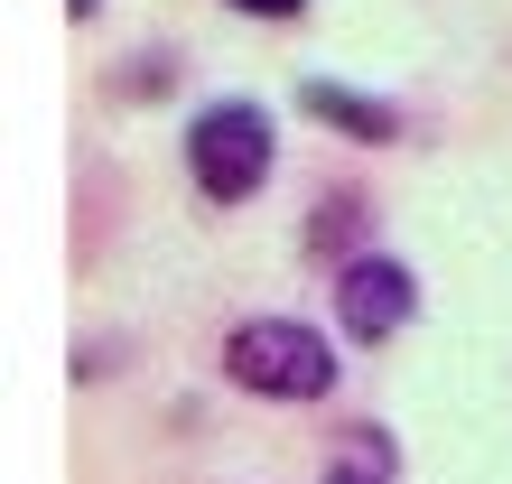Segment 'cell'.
Instances as JSON below:
<instances>
[{"label": "cell", "mask_w": 512, "mask_h": 484, "mask_svg": "<svg viewBox=\"0 0 512 484\" xmlns=\"http://www.w3.org/2000/svg\"><path fill=\"white\" fill-rule=\"evenodd\" d=\"M326 484H382L373 466H336V475H326Z\"/></svg>", "instance_id": "obj_6"}, {"label": "cell", "mask_w": 512, "mask_h": 484, "mask_svg": "<svg viewBox=\"0 0 512 484\" xmlns=\"http://www.w3.org/2000/svg\"><path fill=\"white\" fill-rule=\"evenodd\" d=\"M187 168H196V187L215 196V205H243L261 177H270V112H261V103H215V112H196Z\"/></svg>", "instance_id": "obj_2"}, {"label": "cell", "mask_w": 512, "mask_h": 484, "mask_svg": "<svg viewBox=\"0 0 512 484\" xmlns=\"http://www.w3.org/2000/svg\"><path fill=\"white\" fill-rule=\"evenodd\" d=\"M233 10H252V19H298L308 0H233Z\"/></svg>", "instance_id": "obj_5"}, {"label": "cell", "mask_w": 512, "mask_h": 484, "mask_svg": "<svg viewBox=\"0 0 512 484\" xmlns=\"http://www.w3.org/2000/svg\"><path fill=\"white\" fill-rule=\"evenodd\" d=\"M75 19H94V0H75Z\"/></svg>", "instance_id": "obj_7"}, {"label": "cell", "mask_w": 512, "mask_h": 484, "mask_svg": "<svg viewBox=\"0 0 512 484\" xmlns=\"http://www.w3.org/2000/svg\"><path fill=\"white\" fill-rule=\"evenodd\" d=\"M298 103H308L326 131H345V140H401V112H391V103H373V94H354V84H326V75H317Z\"/></svg>", "instance_id": "obj_4"}, {"label": "cell", "mask_w": 512, "mask_h": 484, "mask_svg": "<svg viewBox=\"0 0 512 484\" xmlns=\"http://www.w3.org/2000/svg\"><path fill=\"white\" fill-rule=\"evenodd\" d=\"M410 308H419L410 261H391V252H354V261H345V280H336V317H345V336H401Z\"/></svg>", "instance_id": "obj_3"}, {"label": "cell", "mask_w": 512, "mask_h": 484, "mask_svg": "<svg viewBox=\"0 0 512 484\" xmlns=\"http://www.w3.org/2000/svg\"><path fill=\"white\" fill-rule=\"evenodd\" d=\"M224 373L243 391H270V401H326L336 391V354L298 317H252V326L224 336Z\"/></svg>", "instance_id": "obj_1"}]
</instances>
